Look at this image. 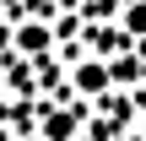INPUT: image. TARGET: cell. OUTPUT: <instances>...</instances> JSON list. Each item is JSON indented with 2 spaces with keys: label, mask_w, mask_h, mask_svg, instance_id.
I'll use <instances>...</instances> for the list:
<instances>
[{
  "label": "cell",
  "mask_w": 146,
  "mask_h": 141,
  "mask_svg": "<svg viewBox=\"0 0 146 141\" xmlns=\"http://www.w3.org/2000/svg\"><path fill=\"white\" fill-rule=\"evenodd\" d=\"M103 82H108V71H103V65H81V71H76V87H81V92H98Z\"/></svg>",
  "instance_id": "6da1fadb"
},
{
  "label": "cell",
  "mask_w": 146,
  "mask_h": 141,
  "mask_svg": "<svg viewBox=\"0 0 146 141\" xmlns=\"http://www.w3.org/2000/svg\"><path fill=\"white\" fill-rule=\"evenodd\" d=\"M70 125H76L70 114H54V120H49V141H65V136H70Z\"/></svg>",
  "instance_id": "7a4b0ae2"
},
{
  "label": "cell",
  "mask_w": 146,
  "mask_h": 141,
  "mask_svg": "<svg viewBox=\"0 0 146 141\" xmlns=\"http://www.w3.org/2000/svg\"><path fill=\"white\" fill-rule=\"evenodd\" d=\"M125 27H130V33H146V5H130V16H125Z\"/></svg>",
  "instance_id": "3957f363"
}]
</instances>
